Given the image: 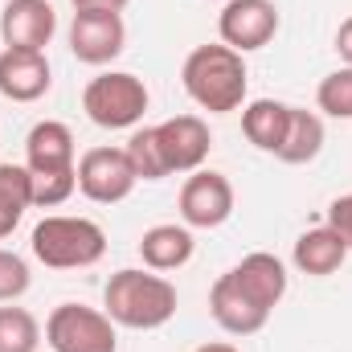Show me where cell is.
<instances>
[{
	"instance_id": "1",
	"label": "cell",
	"mask_w": 352,
	"mask_h": 352,
	"mask_svg": "<svg viewBox=\"0 0 352 352\" xmlns=\"http://www.w3.org/2000/svg\"><path fill=\"white\" fill-rule=\"evenodd\" d=\"M180 82L184 94L209 111V115H230L238 107H246V90H250V70L246 58L230 45H197L184 66H180Z\"/></svg>"
},
{
	"instance_id": "2",
	"label": "cell",
	"mask_w": 352,
	"mask_h": 352,
	"mask_svg": "<svg viewBox=\"0 0 352 352\" xmlns=\"http://www.w3.org/2000/svg\"><path fill=\"white\" fill-rule=\"evenodd\" d=\"M102 311L115 320V328L131 332H156L176 316V287L156 270H115L102 291Z\"/></svg>"
},
{
	"instance_id": "3",
	"label": "cell",
	"mask_w": 352,
	"mask_h": 352,
	"mask_svg": "<svg viewBox=\"0 0 352 352\" xmlns=\"http://www.w3.org/2000/svg\"><path fill=\"white\" fill-rule=\"evenodd\" d=\"M29 246H33V258L50 270H82L107 254V234L90 217L54 213V217H41L33 226Z\"/></svg>"
},
{
	"instance_id": "4",
	"label": "cell",
	"mask_w": 352,
	"mask_h": 352,
	"mask_svg": "<svg viewBox=\"0 0 352 352\" xmlns=\"http://www.w3.org/2000/svg\"><path fill=\"white\" fill-rule=\"evenodd\" d=\"M152 94L144 87V78L127 74V70H102L94 74L82 90V111L94 127L102 131H135L140 119L148 115Z\"/></svg>"
},
{
	"instance_id": "5",
	"label": "cell",
	"mask_w": 352,
	"mask_h": 352,
	"mask_svg": "<svg viewBox=\"0 0 352 352\" xmlns=\"http://www.w3.org/2000/svg\"><path fill=\"white\" fill-rule=\"evenodd\" d=\"M45 340L54 352H119L115 320L87 303H58L45 320Z\"/></svg>"
},
{
	"instance_id": "6",
	"label": "cell",
	"mask_w": 352,
	"mask_h": 352,
	"mask_svg": "<svg viewBox=\"0 0 352 352\" xmlns=\"http://www.w3.org/2000/svg\"><path fill=\"white\" fill-rule=\"evenodd\" d=\"M176 209H180V221L188 230H217V226H226L230 213H234V184H230V176L213 173V168L188 173V180L180 184Z\"/></svg>"
},
{
	"instance_id": "7",
	"label": "cell",
	"mask_w": 352,
	"mask_h": 352,
	"mask_svg": "<svg viewBox=\"0 0 352 352\" xmlns=\"http://www.w3.org/2000/svg\"><path fill=\"white\" fill-rule=\"evenodd\" d=\"M127 50V25L123 12L107 8H74L70 21V54L87 66H107Z\"/></svg>"
},
{
	"instance_id": "8",
	"label": "cell",
	"mask_w": 352,
	"mask_h": 352,
	"mask_svg": "<svg viewBox=\"0 0 352 352\" xmlns=\"http://www.w3.org/2000/svg\"><path fill=\"white\" fill-rule=\"evenodd\" d=\"M140 176L131 173L123 148H90L78 160V192L94 205H119L135 192Z\"/></svg>"
},
{
	"instance_id": "9",
	"label": "cell",
	"mask_w": 352,
	"mask_h": 352,
	"mask_svg": "<svg viewBox=\"0 0 352 352\" xmlns=\"http://www.w3.org/2000/svg\"><path fill=\"white\" fill-rule=\"evenodd\" d=\"M283 16H278V4L274 0H230L217 16V33H221V45L238 50V54H250V50H263L274 41Z\"/></svg>"
},
{
	"instance_id": "10",
	"label": "cell",
	"mask_w": 352,
	"mask_h": 352,
	"mask_svg": "<svg viewBox=\"0 0 352 352\" xmlns=\"http://www.w3.org/2000/svg\"><path fill=\"white\" fill-rule=\"evenodd\" d=\"M156 140H160L168 176L173 173H197V168L209 160V148H213L209 123H205L201 115H173V119L156 123Z\"/></svg>"
},
{
	"instance_id": "11",
	"label": "cell",
	"mask_w": 352,
	"mask_h": 352,
	"mask_svg": "<svg viewBox=\"0 0 352 352\" xmlns=\"http://www.w3.org/2000/svg\"><path fill=\"white\" fill-rule=\"evenodd\" d=\"M58 33V12L50 0H8L0 8V37L4 50H41Z\"/></svg>"
},
{
	"instance_id": "12",
	"label": "cell",
	"mask_w": 352,
	"mask_h": 352,
	"mask_svg": "<svg viewBox=\"0 0 352 352\" xmlns=\"http://www.w3.org/2000/svg\"><path fill=\"white\" fill-rule=\"evenodd\" d=\"M54 87L50 58L41 50H4L0 54V94L8 102H37Z\"/></svg>"
},
{
	"instance_id": "13",
	"label": "cell",
	"mask_w": 352,
	"mask_h": 352,
	"mask_svg": "<svg viewBox=\"0 0 352 352\" xmlns=\"http://www.w3.org/2000/svg\"><path fill=\"white\" fill-rule=\"evenodd\" d=\"M209 316H213L217 328L230 332V336H254V332H263L266 320H270V311H263V307L230 278V270L209 287Z\"/></svg>"
},
{
	"instance_id": "14",
	"label": "cell",
	"mask_w": 352,
	"mask_h": 352,
	"mask_svg": "<svg viewBox=\"0 0 352 352\" xmlns=\"http://www.w3.org/2000/svg\"><path fill=\"white\" fill-rule=\"evenodd\" d=\"M25 168L29 173H74V131L58 119L33 123L25 135Z\"/></svg>"
},
{
	"instance_id": "15",
	"label": "cell",
	"mask_w": 352,
	"mask_h": 352,
	"mask_svg": "<svg viewBox=\"0 0 352 352\" xmlns=\"http://www.w3.org/2000/svg\"><path fill=\"white\" fill-rule=\"evenodd\" d=\"M230 278H234L263 311H274V307L283 303V295H287V266H283V258H274V254H266V250H254V254H246L238 266H230Z\"/></svg>"
},
{
	"instance_id": "16",
	"label": "cell",
	"mask_w": 352,
	"mask_h": 352,
	"mask_svg": "<svg viewBox=\"0 0 352 352\" xmlns=\"http://www.w3.org/2000/svg\"><path fill=\"white\" fill-rule=\"evenodd\" d=\"M192 250H197V242H192V230L180 221H164V226H152V230H144V238H140V258L148 270H156V274H168V270H180V266L192 258Z\"/></svg>"
},
{
	"instance_id": "17",
	"label": "cell",
	"mask_w": 352,
	"mask_h": 352,
	"mask_svg": "<svg viewBox=\"0 0 352 352\" xmlns=\"http://www.w3.org/2000/svg\"><path fill=\"white\" fill-rule=\"evenodd\" d=\"M291 263H295V270H303L311 278H328L349 263V246L332 226H316V230L299 234V242L291 250Z\"/></svg>"
},
{
	"instance_id": "18",
	"label": "cell",
	"mask_w": 352,
	"mask_h": 352,
	"mask_svg": "<svg viewBox=\"0 0 352 352\" xmlns=\"http://www.w3.org/2000/svg\"><path fill=\"white\" fill-rule=\"evenodd\" d=\"M287 115L291 107L278 102V98H254L242 107V135L258 148V152H278L283 148V135H287Z\"/></svg>"
},
{
	"instance_id": "19",
	"label": "cell",
	"mask_w": 352,
	"mask_h": 352,
	"mask_svg": "<svg viewBox=\"0 0 352 352\" xmlns=\"http://www.w3.org/2000/svg\"><path fill=\"white\" fill-rule=\"evenodd\" d=\"M320 152H324V119L316 111L291 107L287 135H283V148L274 152V160H283V164H311Z\"/></svg>"
},
{
	"instance_id": "20",
	"label": "cell",
	"mask_w": 352,
	"mask_h": 352,
	"mask_svg": "<svg viewBox=\"0 0 352 352\" xmlns=\"http://www.w3.org/2000/svg\"><path fill=\"white\" fill-rule=\"evenodd\" d=\"M29 205H33L29 168L25 164H0V242L21 226Z\"/></svg>"
},
{
	"instance_id": "21",
	"label": "cell",
	"mask_w": 352,
	"mask_h": 352,
	"mask_svg": "<svg viewBox=\"0 0 352 352\" xmlns=\"http://www.w3.org/2000/svg\"><path fill=\"white\" fill-rule=\"evenodd\" d=\"M127 152V164L140 180H164L168 168H164V152H160V140H156V127H135L131 140L123 144Z\"/></svg>"
},
{
	"instance_id": "22",
	"label": "cell",
	"mask_w": 352,
	"mask_h": 352,
	"mask_svg": "<svg viewBox=\"0 0 352 352\" xmlns=\"http://www.w3.org/2000/svg\"><path fill=\"white\" fill-rule=\"evenodd\" d=\"M41 324L25 307H0V352H37Z\"/></svg>"
},
{
	"instance_id": "23",
	"label": "cell",
	"mask_w": 352,
	"mask_h": 352,
	"mask_svg": "<svg viewBox=\"0 0 352 352\" xmlns=\"http://www.w3.org/2000/svg\"><path fill=\"white\" fill-rule=\"evenodd\" d=\"M29 184H33L37 209H58L78 192V168L74 173H29Z\"/></svg>"
},
{
	"instance_id": "24",
	"label": "cell",
	"mask_w": 352,
	"mask_h": 352,
	"mask_svg": "<svg viewBox=\"0 0 352 352\" xmlns=\"http://www.w3.org/2000/svg\"><path fill=\"white\" fill-rule=\"evenodd\" d=\"M316 102H320V111L332 115V119H352V66L332 70V74L320 82V90H316Z\"/></svg>"
},
{
	"instance_id": "25",
	"label": "cell",
	"mask_w": 352,
	"mask_h": 352,
	"mask_svg": "<svg viewBox=\"0 0 352 352\" xmlns=\"http://www.w3.org/2000/svg\"><path fill=\"white\" fill-rule=\"evenodd\" d=\"M33 274H29V263L12 250L0 246V303H16L25 291H29Z\"/></svg>"
},
{
	"instance_id": "26",
	"label": "cell",
	"mask_w": 352,
	"mask_h": 352,
	"mask_svg": "<svg viewBox=\"0 0 352 352\" xmlns=\"http://www.w3.org/2000/svg\"><path fill=\"white\" fill-rule=\"evenodd\" d=\"M328 226L344 238V246L352 250V192H344V197H336L332 205H328Z\"/></svg>"
},
{
	"instance_id": "27",
	"label": "cell",
	"mask_w": 352,
	"mask_h": 352,
	"mask_svg": "<svg viewBox=\"0 0 352 352\" xmlns=\"http://www.w3.org/2000/svg\"><path fill=\"white\" fill-rule=\"evenodd\" d=\"M336 54H340L344 66H352V16H344L340 29H336Z\"/></svg>"
},
{
	"instance_id": "28",
	"label": "cell",
	"mask_w": 352,
	"mask_h": 352,
	"mask_svg": "<svg viewBox=\"0 0 352 352\" xmlns=\"http://www.w3.org/2000/svg\"><path fill=\"white\" fill-rule=\"evenodd\" d=\"M74 8H107V12H123L131 0H70Z\"/></svg>"
},
{
	"instance_id": "29",
	"label": "cell",
	"mask_w": 352,
	"mask_h": 352,
	"mask_svg": "<svg viewBox=\"0 0 352 352\" xmlns=\"http://www.w3.org/2000/svg\"><path fill=\"white\" fill-rule=\"evenodd\" d=\"M192 352H242V349L230 344V340H213V344H201V349H192Z\"/></svg>"
}]
</instances>
